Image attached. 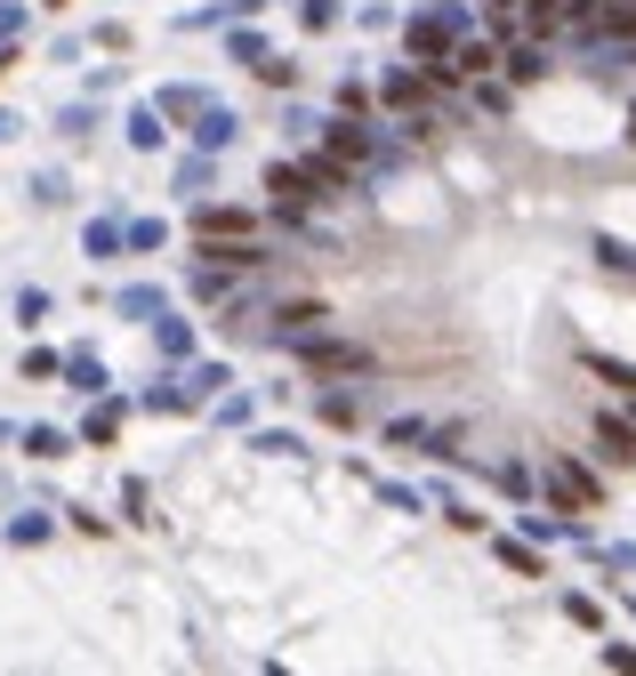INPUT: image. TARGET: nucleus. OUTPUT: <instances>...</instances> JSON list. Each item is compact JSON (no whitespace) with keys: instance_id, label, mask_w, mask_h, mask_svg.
Returning <instances> with one entry per match:
<instances>
[{"instance_id":"1","label":"nucleus","mask_w":636,"mask_h":676,"mask_svg":"<svg viewBox=\"0 0 636 676\" xmlns=\"http://www.w3.org/2000/svg\"><path fill=\"white\" fill-rule=\"evenodd\" d=\"M612 33H636V0H621V9H612Z\"/></svg>"}]
</instances>
